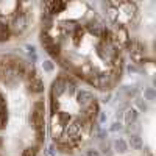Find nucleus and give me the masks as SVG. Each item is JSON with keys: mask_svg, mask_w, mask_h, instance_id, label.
<instances>
[{"mask_svg": "<svg viewBox=\"0 0 156 156\" xmlns=\"http://www.w3.org/2000/svg\"><path fill=\"white\" fill-rule=\"evenodd\" d=\"M76 100L80 105H89L90 101H94V95L87 92V90H78V94H76Z\"/></svg>", "mask_w": 156, "mask_h": 156, "instance_id": "nucleus-9", "label": "nucleus"}, {"mask_svg": "<svg viewBox=\"0 0 156 156\" xmlns=\"http://www.w3.org/2000/svg\"><path fill=\"white\" fill-rule=\"evenodd\" d=\"M0 144H2V142H0Z\"/></svg>", "mask_w": 156, "mask_h": 156, "instance_id": "nucleus-29", "label": "nucleus"}, {"mask_svg": "<svg viewBox=\"0 0 156 156\" xmlns=\"http://www.w3.org/2000/svg\"><path fill=\"white\" fill-rule=\"evenodd\" d=\"M3 126H5V125H3V122H2V120H0V128H3Z\"/></svg>", "mask_w": 156, "mask_h": 156, "instance_id": "nucleus-28", "label": "nucleus"}, {"mask_svg": "<svg viewBox=\"0 0 156 156\" xmlns=\"http://www.w3.org/2000/svg\"><path fill=\"white\" fill-rule=\"evenodd\" d=\"M129 145L134 150H140L142 148V139L137 134H131V137H129Z\"/></svg>", "mask_w": 156, "mask_h": 156, "instance_id": "nucleus-14", "label": "nucleus"}, {"mask_svg": "<svg viewBox=\"0 0 156 156\" xmlns=\"http://www.w3.org/2000/svg\"><path fill=\"white\" fill-rule=\"evenodd\" d=\"M45 50H47V53H48L50 56L59 59V56H61V45H59L58 42H51L50 45L45 47Z\"/></svg>", "mask_w": 156, "mask_h": 156, "instance_id": "nucleus-10", "label": "nucleus"}, {"mask_svg": "<svg viewBox=\"0 0 156 156\" xmlns=\"http://www.w3.org/2000/svg\"><path fill=\"white\" fill-rule=\"evenodd\" d=\"M87 156H97V153H95V151H89Z\"/></svg>", "mask_w": 156, "mask_h": 156, "instance_id": "nucleus-27", "label": "nucleus"}, {"mask_svg": "<svg viewBox=\"0 0 156 156\" xmlns=\"http://www.w3.org/2000/svg\"><path fill=\"white\" fill-rule=\"evenodd\" d=\"M42 66H44V69L47 70V72H51V70H53V62H51V61H44V64H42Z\"/></svg>", "mask_w": 156, "mask_h": 156, "instance_id": "nucleus-20", "label": "nucleus"}, {"mask_svg": "<svg viewBox=\"0 0 156 156\" xmlns=\"http://www.w3.org/2000/svg\"><path fill=\"white\" fill-rule=\"evenodd\" d=\"M36 136H37V140L42 142L44 140V129H41V131H36Z\"/></svg>", "mask_w": 156, "mask_h": 156, "instance_id": "nucleus-24", "label": "nucleus"}, {"mask_svg": "<svg viewBox=\"0 0 156 156\" xmlns=\"http://www.w3.org/2000/svg\"><path fill=\"white\" fill-rule=\"evenodd\" d=\"M28 86H30V90L34 94H41L44 90V83H42L41 78L37 76L36 70H31L28 73Z\"/></svg>", "mask_w": 156, "mask_h": 156, "instance_id": "nucleus-4", "label": "nucleus"}, {"mask_svg": "<svg viewBox=\"0 0 156 156\" xmlns=\"http://www.w3.org/2000/svg\"><path fill=\"white\" fill-rule=\"evenodd\" d=\"M144 95L147 97V100H154V95H156V94H154V90H153L151 87H148L145 92H144Z\"/></svg>", "mask_w": 156, "mask_h": 156, "instance_id": "nucleus-19", "label": "nucleus"}, {"mask_svg": "<svg viewBox=\"0 0 156 156\" xmlns=\"http://www.w3.org/2000/svg\"><path fill=\"white\" fill-rule=\"evenodd\" d=\"M137 119V111L136 109H128L125 112V123L126 125H133Z\"/></svg>", "mask_w": 156, "mask_h": 156, "instance_id": "nucleus-13", "label": "nucleus"}, {"mask_svg": "<svg viewBox=\"0 0 156 156\" xmlns=\"http://www.w3.org/2000/svg\"><path fill=\"white\" fill-rule=\"evenodd\" d=\"M83 37V28L81 27H75V31H73V42L78 45L80 44V39Z\"/></svg>", "mask_w": 156, "mask_h": 156, "instance_id": "nucleus-17", "label": "nucleus"}, {"mask_svg": "<svg viewBox=\"0 0 156 156\" xmlns=\"http://www.w3.org/2000/svg\"><path fill=\"white\" fill-rule=\"evenodd\" d=\"M114 145H115V150H117V151H120V153H125L126 148H128L126 142H125L123 139H117V140L114 142Z\"/></svg>", "mask_w": 156, "mask_h": 156, "instance_id": "nucleus-16", "label": "nucleus"}, {"mask_svg": "<svg viewBox=\"0 0 156 156\" xmlns=\"http://www.w3.org/2000/svg\"><path fill=\"white\" fill-rule=\"evenodd\" d=\"M20 6V3H16V2H2L0 3V12L2 14H11V12H16L17 8Z\"/></svg>", "mask_w": 156, "mask_h": 156, "instance_id": "nucleus-8", "label": "nucleus"}, {"mask_svg": "<svg viewBox=\"0 0 156 156\" xmlns=\"http://www.w3.org/2000/svg\"><path fill=\"white\" fill-rule=\"evenodd\" d=\"M53 153H55V147L51 145V147H50V151H48V154H53Z\"/></svg>", "mask_w": 156, "mask_h": 156, "instance_id": "nucleus-26", "label": "nucleus"}, {"mask_svg": "<svg viewBox=\"0 0 156 156\" xmlns=\"http://www.w3.org/2000/svg\"><path fill=\"white\" fill-rule=\"evenodd\" d=\"M66 90H69V94H73V92H75V84L67 81V84H66Z\"/></svg>", "mask_w": 156, "mask_h": 156, "instance_id": "nucleus-23", "label": "nucleus"}, {"mask_svg": "<svg viewBox=\"0 0 156 156\" xmlns=\"http://www.w3.org/2000/svg\"><path fill=\"white\" fill-rule=\"evenodd\" d=\"M101 150H103V153H105V154H111V151H109V142H106V144H105V142H103V144H101Z\"/></svg>", "mask_w": 156, "mask_h": 156, "instance_id": "nucleus-22", "label": "nucleus"}, {"mask_svg": "<svg viewBox=\"0 0 156 156\" xmlns=\"http://www.w3.org/2000/svg\"><path fill=\"white\" fill-rule=\"evenodd\" d=\"M11 36V28H9V25L3 23V22H0V42L2 41H8Z\"/></svg>", "mask_w": 156, "mask_h": 156, "instance_id": "nucleus-11", "label": "nucleus"}, {"mask_svg": "<svg viewBox=\"0 0 156 156\" xmlns=\"http://www.w3.org/2000/svg\"><path fill=\"white\" fill-rule=\"evenodd\" d=\"M31 123L34 126L36 131H41L44 129V101H36L34 106H33V112H31Z\"/></svg>", "mask_w": 156, "mask_h": 156, "instance_id": "nucleus-1", "label": "nucleus"}, {"mask_svg": "<svg viewBox=\"0 0 156 156\" xmlns=\"http://www.w3.org/2000/svg\"><path fill=\"white\" fill-rule=\"evenodd\" d=\"M25 25H27V16H25V12L20 11V6L17 8V11L14 12V16H12V20H11V27L14 28L16 33H22Z\"/></svg>", "mask_w": 156, "mask_h": 156, "instance_id": "nucleus-3", "label": "nucleus"}, {"mask_svg": "<svg viewBox=\"0 0 156 156\" xmlns=\"http://www.w3.org/2000/svg\"><path fill=\"white\" fill-rule=\"evenodd\" d=\"M66 84H67V81L64 80L62 76H58L56 80L51 83V97L56 98L61 94H64V90H66Z\"/></svg>", "mask_w": 156, "mask_h": 156, "instance_id": "nucleus-6", "label": "nucleus"}, {"mask_svg": "<svg viewBox=\"0 0 156 156\" xmlns=\"http://www.w3.org/2000/svg\"><path fill=\"white\" fill-rule=\"evenodd\" d=\"M44 6H45V12L51 17V16H55V14H59V12H62L64 9H66L67 5L64 3V2H58V0H56V2H48V3H45Z\"/></svg>", "mask_w": 156, "mask_h": 156, "instance_id": "nucleus-5", "label": "nucleus"}, {"mask_svg": "<svg viewBox=\"0 0 156 156\" xmlns=\"http://www.w3.org/2000/svg\"><path fill=\"white\" fill-rule=\"evenodd\" d=\"M58 106H59V103L56 101V98L51 97V112H56L58 111Z\"/></svg>", "mask_w": 156, "mask_h": 156, "instance_id": "nucleus-21", "label": "nucleus"}, {"mask_svg": "<svg viewBox=\"0 0 156 156\" xmlns=\"http://www.w3.org/2000/svg\"><path fill=\"white\" fill-rule=\"evenodd\" d=\"M112 131H117V129H120V123H114V126L111 128Z\"/></svg>", "mask_w": 156, "mask_h": 156, "instance_id": "nucleus-25", "label": "nucleus"}, {"mask_svg": "<svg viewBox=\"0 0 156 156\" xmlns=\"http://www.w3.org/2000/svg\"><path fill=\"white\" fill-rule=\"evenodd\" d=\"M87 30L92 33V34H95V36H100V34L103 33V30H105V27H103V25H100V23H97V22H90V23L87 25Z\"/></svg>", "mask_w": 156, "mask_h": 156, "instance_id": "nucleus-12", "label": "nucleus"}, {"mask_svg": "<svg viewBox=\"0 0 156 156\" xmlns=\"http://www.w3.org/2000/svg\"><path fill=\"white\" fill-rule=\"evenodd\" d=\"M58 117H59V125L62 126V128H66L67 126V123L70 122V114H67V112H59L58 114Z\"/></svg>", "mask_w": 156, "mask_h": 156, "instance_id": "nucleus-15", "label": "nucleus"}, {"mask_svg": "<svg viewBox=\"0 0 156 156\" xmlns=\"http://www.w3.org/2000/svg\"><path fill=\"white\" fill-rule=\"evenodd\" d=\"M36 154H37V147H28L22 153V156H36Z\"/></svg>", "mask_w": 156, "mask_h": 156, "instance_id": "nucleus-18", "label": "nucleus"}, {"mask_svg": "<svg viewBox=\"0 0 156 156\" xmlns=\"http://www.w3.org/2000/svg\"><path fill=\"white\" fill-rule=\"evenodd\" d=\"M115 27H117V41L119 42H122L125 47H128V44H129V36H128V31H126V28L123 27L122 23H115Z\"/></svg>", "mask_w": 156, "mask_h": 156, "instance_id": "nucleus-7", "label": "nucleus"}, {"mask_svg": "<svg viewBox=\"0 0 156 156\" xmlns=\"http://www.w3.org/2000/svg\"><path fill=\"white\" fill-rule=\"evenodd\" d=\"M87 81H89L90 84L97 86V87H98V89H101V90L109 89V87H111V84L114 83L109 73H98V75L95 73L94 76H89V78H87Z\"/></svg>", "mask_w": 156, "mask_h": 156, "instance_id": "nucleus-2", "label": "nucleus"}]
</instances>
